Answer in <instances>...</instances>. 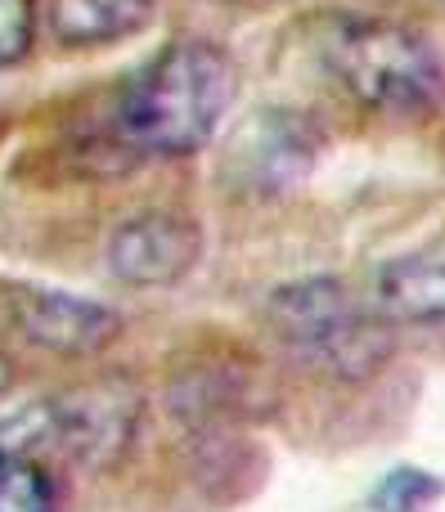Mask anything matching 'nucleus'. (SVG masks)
<instances>
[{
    "instance_id": "obj_1",
    "label": "nucleus",
    "mask_w": 445,
    "mask_h": 512,
    "mask_svg": "<svg viewBox=\"0 0 445 512\" xmlns=\"http://www.w3.org/2000/svg\"><path fill=\"white\" fill-rule=\"evenodd\" d=\"M239 95V68L212 41H171L117 90L108 135L126 153L185 158L225 122Z\"/></svg>"
},
{
    "instance_id": "obj_2",
    "label": "nucleus",
    "mask_w": 445,
    "mask_h": 512,
    "mask_svg": "<svg viewBox=\"0 0 445 512\" xmlns=\"http://www.w3.org/2000/svg\"><path fill=\"white\" fill-rule=\"evenodd\" d=\"M329 77L383 117H428L445 99V68L428 36L374 14H347L324 32Z\"/></svg>"
},
{
    "instance_id": "obj_3",
    "label": "nucleus",
    "mask_w": 445,
    "mask_h": 512,
    "mask_svg": "<svg viewBox=\"0 0 445 512\" xmlns=\"http://www.w3.org/2000/svg\"><path fill=\"white\" fill-rule=\"evenodd\" d=\"M270 333L293 360L365 382L392 360V324L338 279H297L270 292Z\"/></svg>"
},
{
    "instance_id": "obj_4",
    "label": "nucleus",
    "mask_w": 445,
    "mask_h": 512,
    "mask_svg": "<svg viewBox=\"0 0 445 512\" xmlns=\"http://www.w3.org/2000/svg\"><path fill=\"white\" fill-rule=\"evenodd\" d=\"M320 158V135L306 117L261 108L225 149V185L234 198H275L288 194Z\"/></svg>"
},
{
    "instance_id": "obj_5",
    "label": "nucleus",
    "mask_w": 445,
    "mask_h": 512,
    "mask_svg": "<svg viewBox=\"0 0 445 512\" xmlns=\"http://www.w3.org/2000/svg\"><path fill=\"white\" fill-rule=\"evenodd\" d=\"M50 414V441H63L59 450H68L86 468H113L140 427V396L126 382H99L50 405Z\"/></svg>"
},
{
    "instance_id": "obj_6",
    "label": "nucleus",
    "mask_w": 445,
    "mask_h": 512,
    "mask_svg": "<svg viewBox=\"0 0 445 512\" xmlns=\"http://www.w3.org/2000/svg\"><path fill=\"white\" fill-rule=\"evenodd\" d=\"M203 252V234L189 216L180 212H140L122 221L108 239V270L113 279L131 283V288H158L180 274Z\"/></svg>"
},
{
    "instance_id": "obj_7",
    "label": "nucleus",
    "mask_w": 445,
    "mask_h": 512,
    "mask_svg": "<svg viewBox=\"0 0 445 512\" xmlns=\"http://www.w3.org/2000/svg\"><path fill=\"white\" fill-rule=\"evenodd\" d=\"M14 324L32 346L54 355H90L104 351L122 333V315L104 301L72 297L54 288H27L14 301Z\"/></svg>"
},
{
    "instance_id": "obj_8",
    "label": "nucleus",
    "mask_w": 445,
    "mask_h": 512,
    "mask_svg": "<svg viewBox=\"0 0 445 512\" xmlns=\"http://www.w3.org/2000/svg\"><path fill=\"white\" fill-rule=\"evenodd\" d=\"M374 310L387 324H445V239L392 256L374 274Z\"/></svg>"
},
{
    "instance_id": "obj_9",
    "label": "nucleus",
    "mask_w": 445,
    "mask_h": 512,
    "mask_svg": "<svg viewBox=\"0 0 445 512\" xmlns=\"http://www.w3.org/2000/svg\"><path fill=\"white\" fill-rule=\"evenodd\" d=\"M149 18L153 0H50V32L72 50L135 36Z\"/></svg>"
},
{
    "instance_id": "obj_10",
    "label": "nucleus",
    "mask_w": 445,
    "mask_h": 512,
    "mask_svg": "<svg viewBox=\"0 0 445 512\" xmlns=\"http://www.w3.org/2000/svg\"><path fill=\"white\" fill-rule=\"evenodd\" d=\"M0 512H59L54 481L27 454L0 463Z\"/></svg>"
},
{
    "instance_id": "obj_11",
    "label": "nucleus",
    "mask_w": 445,
    "mask_h": 512,
    "mask_svg": "<svg viewBox=\"0 0 445 512\" xmlns=\"http://www.w3.org/2000/svg\"><path fill=\"white\" fill-rule=\"evenodd\" d=\"M50 432H54L50 405H32V409H18V414L0 418V463L27 454L32 445H45Z\"/></svg>"
},
{
    "instance_id": "obj_12",
    "label": "nucleus",
    "mask_w": 445,
    "mask_h": 512,
    "mask_svg": "<svg viewBox=\"0 0 445 512\" xmlns=\"http://www.w3.org/2000/svg\"><path fill=\"white\" fill-rule=\"evenodd\" d=\"M32 0H0V68L32 50Z\"/></svg>"
},
{
    "instance_id": "obj_13",
    "label": "nucleus",
    "mask_w": 445,
    "mask_h": 512,
    "mask_svg": "<svg viewBox=\"0 0 445 512\" xmlns=\"http://www.w3.org/2000/svg\"><path fill=\"white\" fill-rule=\"evenodd\" d=\"M428 495H432V477L401 472V477H392V481H383V486H378L374 504L387 508V512H414L419 504H428Z\"/></svg>"
},
{
    "instance_id": "obj_14",
    "label": "nucleus",
    "mask_w": 445,
    "mask_h": 512,
    "mask_svg": "<svg viewBox=\"0 0 445 512\" xmlns=\"http://www.w3.org/2000/svg\"><path fill=\"white\" fill-rule=\"evenodd\" d=\"M9 382H14V364H9V355L0 351V391H9Z\"/></svg>"
}]
</instances>
